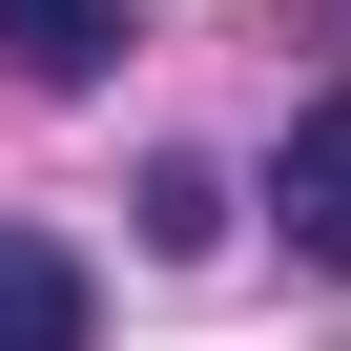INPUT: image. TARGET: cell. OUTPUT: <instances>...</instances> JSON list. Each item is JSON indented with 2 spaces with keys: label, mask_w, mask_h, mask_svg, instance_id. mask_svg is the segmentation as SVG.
<instances>
[{
  "label": "cell",
  "mask_w": 351,
  "mask_h": 351,
  "mask_svg": "<svg viewBox=\"0 0 351 351\" xmlns=\"http://www.w3.org/2000/svg\"><path fill=\"white\" fill-rule=\"evenodd\" d=\"M269 207H289V248H310V269H351V104H310V124L269 145Z\"/></svg>",
  "instance_id": "1"
},
{
  "label": "cell",
  "mask_w": 351,
  "mask_h": 351,
  "mask_svg": "<svg viewBox=\"0 0 351 351\" xmlns=\"http://www.w3.org/2000/svg\"><path fill=\"white\" fill-rule=\"evenodd\" d=\"M0 351H83V248L62 228H0Z\"/></svg>",
  "instance_id": "2"
},
{
  "label": "cell",
  "mask_w": 351,
  "mask_h": 351,
  "mask_svg": "<svg viewBox=\"0 0 351 351\" xmlns=\"http://www.w3.org/2000/svg\"><path fill=\"white\" fill-rule=\"evenodd\" d=\"M0 62L21 83H104L124 62V0H0Z\"/></svg>",
  "instance_id": "3"
}]
</instances>
